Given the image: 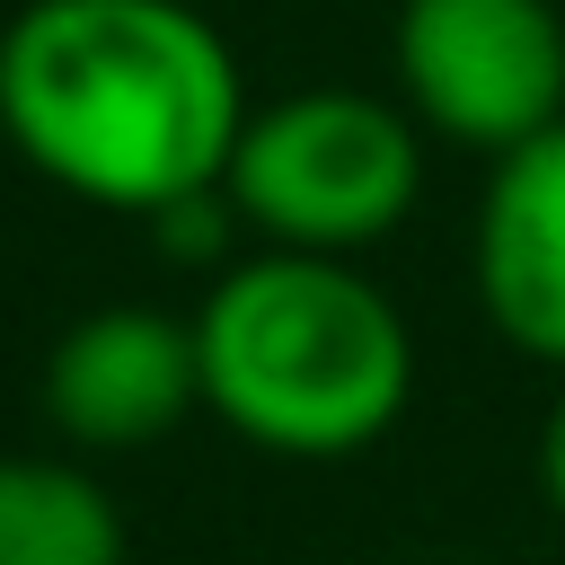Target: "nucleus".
I'll use <instances>...</instances> for the list:
<instances>
[{
  "label": "nucleus",
  "mask_w": 565,
  "mask_h": 565,
  "mask_svg": "<svg viewBox=\"0 0 565 565\" xmlns=\"http://www.w3.org/2000/svg\"><path fill=\"white\" fill-rule=\"evenodd\" d=\"M238 124V53L194 0H26L0 26V132L71 203L159 221L221 194Z\"/></svg>",
  "instance_id": "nucleus-1"
},
{
  "label": "nucleus",
  "mask_w": 565,
  "mask_h": 565,
  "mask_svg": "<svg viewBox=\"0 0 565 565\" xmlns=\"http://www.w3.org/2000/svg\"><path fill=\"white\" fill-rule=\"evenodd\" d=\"M203 415L265 459H362L415 406V327L362 256L256 247L194 300Z\"/></svg>",
  "instance_id": "nucleus-2"
},
{
  "label": "nucleus",
  "mask_w": 565,
  "mask_h": 565,
  "mask_svg": "<svg viewBox=\"0 0 565 565\" xmlns=\"http://www.w3.org/2000/svg\"><path fill=\"white\" fill-rule=\"evenodd\" d=\"M221 203L256 247L371 256L424 203V124L380 88H291L247 106Z\"/></svg>",
  "instance_id": "nucleus-3"
},
{
  "label": "nucleus",
  "mask_w": 565,
  "mask_h": 565,
  "mask_svg": "<svg viewBox=\"0 0 565 565\" xmlns=\"http://www.w3.org/2000/svg\"><path fill=\"white\" fill-rule=\"evenodd\" d=\"M388 79L424 141L503 159L565 124V9L556 0H397Z\"/></svg>",
  "instance_id": "nucleus-4"
},
{
  "label": "nucleus",
  "mask_w": 565,
  "mask_h": 565,
  "mask_svg": "<svg viewBox=\"0 0 565 565\" xmlns=\"http://www.w3.org/2000/svg\"><path fill=\"white\" fill-rule=\"evenodd\" d=\"M35 397H44V424L71 450H150L203 406L194 318L150 309V300L88 309L53 335Z\"/></svg>",
  "instance_id": "nucleus-5"
},
{
  "label": "nucleus",
  "mask_w": 565,
  "mask_h": 565,
  "mask_svg": "<svg viewBox=\"0 0 565 565\" xmlns=\"http://www.w3.org/2000/svg\"><path fill=\"white\" fill-rule=\"evenodd\" d=\"M468 282L503 353L565 371V124L486 159L468 221Z\"/></svg>",
  "instance_id": "nucleus-6"
},
{
  "label": "nucleus",
  "mask_w": 565,
  "mask_h": 565,
  "mask_svg": "<svg viewBox=\"0 0 565 565\" xmlns=\"http://www.w3.org/2000/svg\"><path fill=\"white\" fill-rule=\"evenodd\" d=\"M0 565H124V512L79 459H0Z\"/></svg>",
  "instance_id": "nucleus-7"
},
{
  "label": "nucleus",
  "mask_w": 565,
  "mask_h": 565,
  "mask_svg": "<svg viewBox=\"0 0 565 565\" xmlns=\"http://www.w3.org/2000/svg\"><path fill=\"white\" fill-rule=\"evenodd\" d=\"M530 468H539V494H547V512L565 521V371H556V397H547V415H539Z\"/></svg>",
  "instance_id": "nucleus-8"
}]
</instances>
